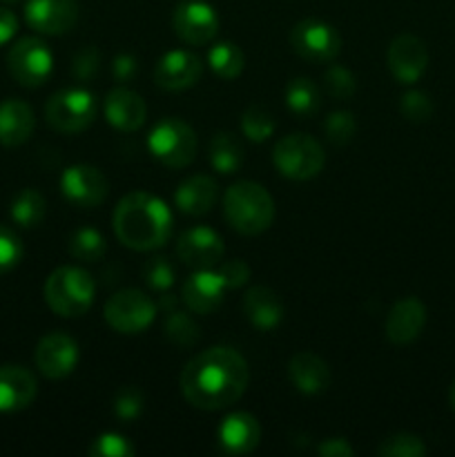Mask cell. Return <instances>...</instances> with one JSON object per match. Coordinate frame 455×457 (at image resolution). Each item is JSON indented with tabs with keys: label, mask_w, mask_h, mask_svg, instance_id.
Wrapping results in <instances>:
<instances>
[{
	"label": "cell",
	"mask_w": 455,
	"mask_h": 457,
	"mask_svg": "<svg viewBox=\"0 0 455 457\" xmlns=\"http://www.w3.org/2000/svg\"><path fill=\"white\" fill-rule=\"evenodd\" d=\"M248 364L228 346H212L192 357L181 373V393L199 411L236 404L248 388Z\"/></svg>",
	"instance_id": "cell-1"
},
{
	"label": "cell",
	"mask_w": 455,
	"mask_h": 457,
	"mask_svg": "<svg viewBox=\"0 0 455 457\" xmlns=\"http://www.w3.org/2000/svg\"><path fill=\"white\" fill-rule=\"evenodd\" d=\"M114 235L125 248L150 253L168 244L172 237V210L150 192H129L119 201L112 217Z\"/></svg>",
	"instance_id": "cell-2"
},
{
	"label": "cell",
	"mask_w": 455,
	"mask_h": 457,
	"mask_svg": "<svg viewBox=\"0 0 455 457\" xmlns=\"http://www.w3.org/2000/svg\"><path fill=\"white\" fill-rule=\"evenodd\" d=\"M223 214L232 230L245 237H257L275 221V201L259 183L236 181L223 196Z\"/></svg>",
	"instance_id": "cell-3"
},
{
	"label": "cell",
	"mask_w": 455,
	"mask_h": 457,
	"mask_svg": "<svg viewBox=\"0 0 455 457\" xmlns=\"http://www.w3.org/2000/svg\"><path fill=\"white\" fill-rule=\"evenodd\" d=\"M45 302L58 317L76 320L92 308L96 284L92 275L79 266H61L45 281Z\"/></svg>",
	"instance_id": "cell-4"
},
{
	"label": "cell",
	"mask_w": 455,
	"mask_h": 457,
	"mask_svg": "<svg viewBox=\"0 0 455 457\" xmlns=\"http://www.w3.org/2000/svg\"><path fill=\"white\" fill-rule=\"evenodd\" d=\"M196 132L183 119L165 116L147 134V150L165 168H187L196 159Z\"/></svg>",
	"instance_id": "cell-5"
},
{
	"label": "cell",
	"mask_w": 455,
	"mask_h": 457,
	"mask_svg": "<svg viewBox=\"0 0 455 457\" xmlns=\"http://www.w3.org/2000/svg\"><path fill=\"white\" fill-rule=\"evenodd\" d=\"M272 163L281 177L290 181H308L324 170L326 152L310 134H288L275 143Z\"/></svg>",
	"instance_id": "cell-6"
},
{
	"label": "cell",
	"mask_w": 455,
	"mask_h": 457,
	"mask_svg": "<svg viewBox=\"0 0 455 457\" xmlns=\"http://www.w3.org/2000/svg\"><path fill=\"white\" fill-rule=\"evenodd\" d=\"M98 101L89 89L65 87L52 94L45 105V120L61 134L85 132L96 120Z\"/></svg>",
	"instance_id": "cell-7"
},
{
	"label": "cell",
	"mask_w": 455,
	"mask_h": 457,
	"mask_svg": "<svg viewBox=\"0 0 455 457\" xmlns=\"http://www.w3.org/2000/svg\"><path fill=\"white\" fill-rule=\"evenodd\" d=\"M103 317L116 333L138 335L154 324L156 303L141 290H119L105 302Z\"/></svg>",
	"instance_id": "cell-8"
},
{
	"label": "cell",
	"mask_w": 455,
	"mask_h": 457,
	"mask_svg": "<svg viewBox=\"0 0 455 457\" xmlns=\"http://www.w3.org/2000/svg\"><path fill=\"white\" fill-rule=\"evenodd\" d=\"M7 67L22 87H40L54 71V54L45 40L25 36L9 47Z\"/></svg>",
	"instance_id": "cell-9"
},
{
	"label": "cell",
	"mask_w": 455,
	"mask_h": 457,
	"mask_svg": "<svg viewBox=\"0 0 455 457\" xmlns=\"http://www.w3.org/2000/svg\"><path fill=\"white\" fill-rule=\"evenodd\" d=\"M294 54L308 62H330L342 52V38L333 25L319 18H303L290 31Z\"/></svg>",
	"instance_id": "cell-10"
},
{
	"label": "cell",
	"mask_w": 455,
	"mask_h": 457,
	"mask_svg": "<svg viewBox=\"0 0 455 457\" xmlns=\"http://www.w3.org/2000/svg\"><path fill=\"white\" fill-rule=\"evenodd\" d=\"M219 13L205 0H181L174 7L172 29L190 47H201L217 38Z\"/></svg>",
	"instance_id": "cell-11"
},
{
	"label": "cell",
	"mask_w": 455,
	"mask_h": 457,
	"mask_svg": "<svg viewBox=\"0 0 455 457\" xmlns=\"http://www.w3.org/2000/svg\"><path fill=\"white\" fill-rule=\"evenodd\" d=\"M107 190L105 174L94 165L76 163L61 174V195L76 208H96L107 199Z\"/></svg>",
	"instance_id": "cell-12"
},
{
	"label": "cell",
	"mask_w": 455,
	"mask_h": 457,
	"mask_svg": "<svg viewBox=\"0 0 455 457\" xmlns=\"http://www.w3.org/2000/svg\"><path fill=\"white\" fill-rule=\"evenodd\" d=\"M388 70L401 85L418 83L428 67V49L413 34H400L391 40L386 52Z\"/></svg>",
	"instance_id": "cell-13"
},
{
	"label": "cell",
	"mask_w": 455,
	"mask_h": 457,
	"mask_svg": "<svg viewBox=\"0 0 455 457\" xmlns=\"http://www.w3.org/2000/svg\"><path fill=\"white\" fill-rule=\"evenodd\" d=\"M25 22L45 36H62L79 22L76 0H27Z\"/></svg>",
	"instance_id": "cell-14"
},
{
	"label": "cell",
	"mask_w": 455,
	"mask_h": 457,
	"mask_svg": "<svg viewBox=\"0 0 455 457\" xmlns=\"http://www.w3.org/2000/svg\"><path fill=\"white\" fill-rule=\"evenodd\" d=\"M79 344L67 333H49L36 346V369L47 379H65L79 366Z\"/></svg>",
	"instance_id": "cell-15"
},
{
	"label": "cell",
	"mask_w": 455,
	"mask_h": 457,
	"mask_svg": "<svg viewBox=\"0 0 455 457\" xmlns=\"http://www.w3.org/2000/svg\"><path fill=\"white\" fill-rule=\"evenodd\" d=\"M201 76H203V62L187 49L165 52L154 67V83L165 92H183L194 87Z\"/></svg>",
	"instance_id": "cell-16"
},
{
	"label": "cell",
	"mask_w": 455,
	"mask_h": 457,
	"mask_svg": "<svg viewBox=\"0 0 455 457\" xmlns=\"http://www.w3.org/2000/svg\"><path fill=\"white\" fill-rule=\"evenodd\" d=\"M226 245L221 235L208 226H194L177 239V257L194 270L214 268L221 263Z\"/></svg>",
	"instance_id": "cell-17"
},
{
	"label": "cell",
	"mask_w": 455,
	"mask_h": 457,
	"mask_svg": "<svg viewBox=\"0 0 455 457\" xmlns=\"http://www.w3.org/2000/svg\"><path fill=\"white\" fill-rule=\"evenodd\" d=\"M226 290L230 288H228L221 272L214 266L196 270L194 275L187 277V281L181 288V297L187 311H192L194 315H210V312H214L223 303Z\"/></svg>",
	"instance_id": "cell-18"
},
{
	"label": "cell",
	"mask_w": 455,
	"mask_h": 457,
	"mask_svg": "<svg viewBox=\"0 0 455 457\" xmlns=\"http://www.w3.org/2000/svg\"><path fill=\"white\" fill-rule=\"evenodd\" d=\"M219 446L228 455H248L261 442V424L257 418L244 411L230 413L221 420L217 431Z\"/></svg>",
	"instance_id": "cell-19"
},
{
	"label": "cell",
	"mask_w": 455,
	"mask_h": 457,
	"mask_svg": "<svg viewBox=\"0 0 455 457\" xmlns=\"http://www.w3.org/2000/svg\"><path fill=\"white\" fill-rule=\"evenodd\" d=\"M107 123L119 132H136L147 119V105L141 94L128 87H114L103 101Z\"/></svg>",
	"instance_id": "cell-20"
},
{
	"label": "cell",
	"mask_w": 455,
	"mask_h": 457,
	"mask_svg": "<svg viewBox=\"0 0 455 457\" xmlns=\"http://www.w3.org/2000/svg\"><path fill=\"white\" fill-rule=\"evenodd\" d=\"M426 324V306L418 297H404L388 311L386 324V339L395 346H406L415 342Z\"/></svg>",
	"instance_id": "cell-21"
},
{
	"label": "cell",
	"mask_w": 455,
	"mask_h": 457,
	"mask_svg": "<svg viewBox=\"0 0 455 457\" xmlns=\"http://www.w3.org/2000/svg\"><path fill=\"white\" fill-rule=\"evenodd\" d=\"M38 384L22 366H0V413L25 411L36 400Z\"/></svg>",
	"instance_id": "cell-22"
},
{
	"label": "cell",
	"mask_w": 455,
	"mask_h": 457,
	"mask_svg": "<svg viewBox=\"0 0 455 457\" xmlns=\"http://www.w3.org/2000/svg\"><path fill=\"white\" fill-rule=\"evenodd\" d=\"M219 199V186L208 174H194L178 183L174 190V205L187 217H203Z\"/></svg>",
	"instance_id": "cell-23"
},
{
	"label": "cell",
	"mask_w": 455,
	"mask_h": 457,
	"mask_svg": "<svg viewBox=\"0 0 455 457\" xmlns=\"http://www.w3.org/2000/svg\"><path fill=\"white\" fill-rule=\"evenodd\" d=\"M288 378L293 386L303 395H319L333 382L328 364L319 355L310 351H303L293 355L288 364Z\"/></svg>",
	"instance_id": "cell-24"
},
{
	"label": "cell",
	"mask_w": 455,
	"mask_h": 457,
	"mask_svg": "<svg viewBox=\"0 0 455 457\" xmlns=\"http://www.w3.org/2000/svg\"><path fill=\"white\" fill-rule=\"evenodd\" d=\"M36 128L34 110L21 98L0 103V145L18 147L29 141Z\"/></svg>",
	"instance_id": "cell-25"
},
{
	"label": "cell",
	"mask_w": 455,
	"mask_h": 457,
	"mask_svg": "<svg viewBox=\"0 0 455 457\" xmlns=\"http://www.w3.org/2000/svg\"><path fill=\"white\" fill-rule=\"evenodd\" d=\"M244 312L259 330H272L284 320V302L268 286H252L244 297Z\"/></svg>",
	"instance_id": "cell-26"
},
{
	"label": "cell",
	"mask_w": 455,
	"mask_h": 457,
	"mask_svg": "<svg viewBox=\"0 0 455 457\" xmlns=\"http://www.w3.org/2000/svg\"><path fill=\"white\" fill-rule=\"evenodd\" d=\"M208 161L219 174H236L245 163V152L232 132H217L210 141Z\"/></svg>",
	"instance_id": "cell-27"
},
{
	"label": "cell",
	"mask_w": 455,
	"mask_h": 457,
	"mask_svg": "<svg viewBox=\"0 0 455 457\" xmlns=\"http://www.w3.org/2000/svg\"><path fill=\"white\" fill-rule=\"evenodd\" d=\"M285 105L294 116H308L317 114L321 107V92L317 87L315 80L306 79V76H297L285 85Z\"/></svg>",
	"instance_id": "cell-28"
},
{
	"label": "cell",
	"mask_w": 455,
	"mask_h": 457,
	"mask_svg": "<svg viewBox=\"0 0 455 457\" xmlns=\"http://www.w3.org/2000/svg\"><path fill=\"white\" fill-rule=\"evenodd\" d=\"M210 70L223 80H235L244 74L245 70V54L241 47L232 40H223V43L212 45L208 54Z\"/></svg>",
	"instance_id": "cell-29"
},
{
	"label": "cell",
	"mask_w": 455,
	"mask_h": 457,
	"mask_svg": "<svg viewBox=\"0 0 455 457\" xmlns=\"http://www.w3.org/2000/svg\"><path fill=\"white\" fill-rule=\"evenodd\" d=\"M45 212H47V205H45V196L40 195L34 187H25V190L18 192L12 201V214L13 221L21 228H36L43 223Z\"/></svg>",
	"instance_id": "cell-30"
},
{
	"label": "cell",
	"mask_w": 455,
	"mask_h": 457,
	"mask_svg": "<svg viewBox=\"0 0 455 457\" xmlns=\"http://www.w3.org/2000/svg\"><path fill=\"white\" fill-rule=\"evenodd\" d=\"M67 248L76 262L96 263L105 257L107 241L96 228H79L76 232H71Z\"/></svg>",
	"instance_id": "cell-31"
},
{
	"label": "cell",
	"mask_w": 455,
	"mask_h": 457,
	"mask_svg": "<svg viewBox=\"0 0 455 457\" xmlns=\"http://www.w3.org/2000/svg\"><path fill=\"white\" fill-rule=\"evenodd\" d=\"M165 337L178 348H192L201 337V328L194 320L190 317V312L177 311L168 312V320H165Z\"/></svg>",
	"instance_id": "cell-32"
},
{
	"label": "cell",
	"mask_w": 455,
	"mask_h": 457,
	"mask_svg": "<svg viewBox=\"0 0 455 457\" xmlns=\"http://www.w3.org/2000/svg\"><path fill=\"white\" fill-rule=\"evenodd\" d=\"M275 119H272V114L263 105H250L241 114V132L252 143L268 141L275 134Z\"/></svg>",
	"instance_id": "cell-33"
},
{
	"label": "cell",
	"mask_w": 455,
	"mask_h": 457,
	"mask_svg": "<svg viewBox=\"0 0 455 457\" xmlns=\"http://www.w3.org/2000/svg\"><path fill=\"white\" fill-rule=\"evenodd\" d=\"M377 453L382 457H424L426 446L418 436L410 433H395V436L382 440L377 446Z\"/></svg>",
	"instance_id": "cell-34"
},
{
	"label": "cell",
	"mask_w": 455,
	"mask_h": 457,
	"mask_svg": "<svg viewBox=\"0 0 455 457\" xmlns=\"http://www.w3.org/2000/svg\"><path fill=\"white\" fill-rule=\"evenodd\" d=\"M143 279L150 286L152 290H159V293H168L174 286L177 279V270L170 263L168 257H152L147 259L145 266H143Z\"/></svg>",
	"instance_id": "cell-35"
},
{
	"label": "cell",
	"mask_w": 455,
	"mask_h": 457,
	"mask_svg": "<svg viewBox=\"0 0 455 457\" xmlns=\"http://www.w3.org/2000/svg\"><path fill=\"white\" fill-rule=\"evenodd\" d=\"M324 132L326 137H328V141L335 143V145H348L357 132L355 114L346 110L333 112V114H328V119L324 120Z\"/></svg>",
	"instance_id": "cell-36"
},
{
	"label": "cell",
	"mask_w": 455,
	"mask_h": 457,
	"mask_svg": "<svg viewBox=\"0 0 455 457\" xmlns=\"http://www.w3.org/2000/svg\"><path fill=\"white\" fill-rule=\"evenodd\" d=\"M324 87L330 96L339 98V101H348L357 89L355 74L343 65H330L324 71Z\"/></svg>",
	"instance_id": "cell-37"
},
{
	"label": "cell",
	"mask_w": 455,
	"mask_h": 457,
	"mask_svg": "<svg viewBox=\"0 0 455 457\" xmlns=\"http://www.w3.org/2000/svg\"><path fill=\"white\" fill-rule=\"evenodd\" d=\"M400 112L406 120H410V123H426L433 116L431 96L419 92V89H409V92L400 98Z\"/></svg>",
	"instance_id": "cell-38"
},
{
	"label": "cell",
	"mask_w": 455,
	"mask_h": 457,
	"mask_svg": "<svg viewBox=\"0 0 455 457\" xmlns=\"http://www.w3.org/2000/svg\"><path fill=\"white\" fill-rule=\"evenodd\" d=\"M22 254H25V245L21 237L12 228L0 226V275L13 270L22 262Z\"/></svg>",
	"instance_id": "cell-39"
},
{
	"label": "cell",
	"mask_w": 455,
	"mask_h": 457,
	"mask_svg": "<svg viewBox=\"0 0 455 457\" xmlns=\"http://www.w3.org/2000/svg\"><path fill=\"white\" fill-rule=\"evenodd\" d=\"M89 455L92 457H132L134 446L129 440L120 433H103L89 446Z\"/></svg>",
	"instance_id": "cell-40"
},
{
	"label": "cell",
	"mask_w": 455,
	"mask_h": 457,
	"mask_svg": "<svg viewBox=\"0 0 455 457\" xmlns=\"http://www.w3.org/2000/svg\"><path fill=\"white\" fill-rule=\"evenodd\" d=\"M143 393L134 386H125L114 397V415L123 422H134L143 413Z\"/></svg>",
	"instance_id": "cell-41"
},
{
	"label": "cell",
	"mask_w": 455,
	"mask_h": 457,
	"mask_svg": "<svg viewBox=\"0 0 455 457\" xmlns=\"http://www.w3.org/2000/svg\"><path fill=\"white\" fill-rule=\"evenodd\" d=\"M217 270L221 272L223 281H226L230 290L241 288L250 279V266L245 262H241V259H228L221 266H217Z\"/></svg>",
	"instance_id": "cell-42"
},
{
	"label": "cell",
	"mask_w": 455,
	"mask_h": 457,
	"mask_svg": "<svg viewBox=\"0 0 455 457\" xmlns=\"http://www.w3.org/2000/svg\"><path fill=\"white\" fill-rule=\"evenodd\" d=\"M98 62H101V54L94 45L83 47L74 58V76L79 80H89L98 70Z\"/></svg>",
	"instance_id": "cell-43"
},
{
	"label": "cell",
	"mask_w": 455,
	"mask_h": 457,
	"mask_svg": "<svg viewBox=\"0 0 455 457\" xmlns=\"http://www.w3.org/2000/svg\"><path fill=\"white\" fill-rule=\"evenodd\" d=\"M138 71V61L132 54H116L114 61H112V74L116 80L125 83V80L134 79Z\"/></svg>",
	"instance_id": "cell-44"
},
{
	"label": "cell",
	"mask_w": 455,
	"mask_h": 457,
	"mask_svg": "<svg viewBox=\"0 0 455 457\" xmlns=\"http://www.w3.org/2000/svg\"><path fill=\"white\" fill-rule=\"evenodd\" d=\"M317 453L324 457H352L355 449L343 437H328L321 445H317Z\"/></svg>",
	"instance_id": "cell-45"
},
{
	"label": "cell",
	"mask_w": 455,
	"mask_h": 457,
	"mask_svg": "<svg viewBox=\"0 0 455 457\" xmlns=\"http://www.w3.org/2000/svg\"><path fill=\"white\" fill-rule=\"evenodd\" d=\"M18 31V18L12 9H4L0 7V47L7 45L9 40L16 36Z\"/></svg>",
	"instance_id": "cell-46"
},
{
	"label": "cell",
	"mask_w": 455,
	"mask_h": 457,
	"mask_svg": "<svg viewBox=\"0 0 455 457\" xmlns=\"http://www.w3.org/2000/svg\"><path fill=\"white\" fill-rule=\"evenodd\" d=\"M159 306L163 308L165 312H172L174 308H177V299L170 297V295H163V297H161V302H159Z\"/></svg>",
	"instance_id": "cell-47"
},
{
	"label": "cell",
	"mask_w": 455,
	"mask_h": 457,
	"mask_svg": "<svg viewBox=\"0 0 455 457\" xmlns=\"http://www.w3.org/2000/svg\"><path fill=\"white\" fill-rule=\"evenodd\" d=\"M449 402H451V409L455 411V384L451 386V393H449Z\"/></svg>",
	"instance_id": "cell-48"
},
{
	"label": "cell",
	"mask_w": 455,
	"mask_h": 457,
	"mask_svg": "<svg viewBox=\"0 0 455 457\" xmlns=\"http://www.w3.org/2000/svg\"><path fill=\"white\" fill-rule=\"evenodd\" d=\"M3 3H16V0H3Z\"/></svg>",
	"instance_id": "cell-49"
}]
</instances>
